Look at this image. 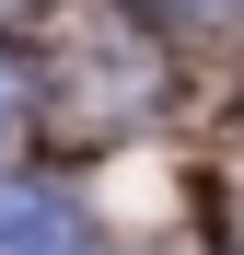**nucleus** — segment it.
<instances>
[{
  "mask_svg": "<svg viewBox=\"0 0 244 255\" xmlns=\"http://www.w3.org/2000/svg\"><path fill=\"white\" fill-rule=\"evenodd\" d=\"M0 255H105V232L47 186H0Z\"/></svg>",
  "mask_w": 244,
  "mask_h": 255,
  "instance_id": "obj_1",
  "label": "nucleus"
},
{
  "mask_svg": "<svg viewBox=\"0 0 244 255\" xmlns=\"http://www.w3.org/2000/svg\"><path fill=\"white\" fill-rule=\"evenodd\" d=\"M23 116H35V70H23L12 47H0V139H12V128H23Z\"/></svg>",
  "mask_w": 244,
  "mask_h": 255,
  "instance_id": "obj_2",
  "label": "nucleus"
},
{
  "mask_svg": "<svg viewBox=\"0 0 244 255\" xmlns=\"http://www.w3.org/2000/svg\"><path fill=\"white\" fill-rule=\"evenodd\" d=\"M140 12H163V23H233V0H140Z\"/></svg>",
  "mask_w": 244,
  "mask_h": 255,
  "instance_id": "obj_3",
  "label": "nucleus"
}]
</instances>
